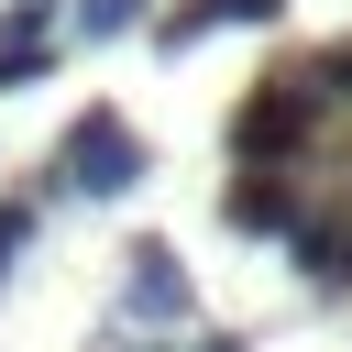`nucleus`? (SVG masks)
<instances>
[{"mask_svg":"<svg viewBox=\"0 0 352 352\" xmlns=\"http://www.w3.org/2000/svg\"><path fill=\"white\" fill-rule=\"evenodd\" d=\"M308 132H319V88H308V66H297V77L253 88V99L231 110V165H297Z\"/></svg>","mask_w":352,"mask_h":352,"instance_id":"f257e3e1","label":"nucleus"},{"mask_svg":"<svg viewBox=\"0 0 352 352\" xmlns=\"http://www.w3.org/2000/svg\"><path fill=\"white\" fill-rule=\"evenodd\" d=\"M55 176H66V187H88V198H121V187H143V132H132L121 110H88V121H66Z\"/></svg>","mask_w":352,"mask_h":352,"instance_id":"f03ea898","label":"nucleus"},{"mask_svg":"<svg viewBox=\"0 0 352 352\" xmlns=\"http://www.w3.org/2000/svg\"><path fill=\"white\" fill-rule=\"evenodd\" d=\"M220 220H231L242 242H286V231H297V187H286V165H231Z\"/></svg>","mask_w":352,"mask_h":352,"instance_id":"7ed1b4c3","label":"nucleus"},{"mask_svg":"<svg viewBox=\"0 0 352 352\" xmlns=\"http://www.w3.org/2000/svg\"><path fill=\"white\" fill-rule=\"evenodd\" d=\"M55 66V11L44 0H0V88H33Z\"/></svg>","mask_w":352,"mask_h":352,"instance_id":"20e7f679","label":"nucleus"},{"mask_svg":"<svg viewBox=\"0 0 352 352\" xmlns=\"http://www.w3.org/2000/svg\"><path fill=\"white\" fill-rule=\"evenodd\" d=\"M286 0H176L165 22H154V44L165 55H187V44H209V33H253V22H275Z\"/></svg>","mask_w":352,"mask_h":352,"instance_id":"39448f33","label":"nucleus"},{"mask_svg":"<svg viewBox=\"0 0 352 352\" xmlns=\"http://www.w3.org/2000/svg\"><path fill=\"white\" fill-rule=\"evenodd\" d=\"M121 264H132V286H121V308H132V319H187V275H176V242H132Z\"/></svg>","mask_w":352,"mask_h":352,"instance_id":"423d86ee","label":"nucleus"},{"mask_svg":"<svg viewBox=\"0 0 352 352\" xmlns=\"http://www.w3.org/2000/svg\"><path fill=\"white\" fill-rule=\"evenodd\" d=\"M286 242H297V264H308L319 297H352V220H297Z\"/></svg>","mask_w":352,"mask_h":352,"instance_id":"0eeeda50","label":"nucleus"},{"mask_svg":"<svg viewBox=\"0 0 352 352\" xmlns=\"http://www.w3.org/2000/svg\"><path fill=\"white\" fill-rule=\"evenodd\" d=\"M143 22V0H77V33L88 44H110V33H132Z\"/></svg>","mask_w":352,"mask_h":352,"instance_id":"6e6552de","label":"nucleus"},{"mask_svg":"<svg viewBox=\"0 0 352 352\" xmlns=\"http://www.w3.org/2000/svg\"><path fill=\"white\" fill-rule=\"evenodd\" d=\"M22 242H33V198H0V275L22 264Z\"/></svg>","mask_w":352,"mask_h":352,"instance_id":"1a4fd4ad","label":"nucleus"},{"mask_svg":"<svg viewBox=\"0 0 352 352\" xmlns=\"http://www.w3.org/2000/svg\"><path fill=\"white\" fill-rule=\"evenodd\" d=\"M187 352H242V341H231V330H198V341H187Z\"/></svg>","mask_w":352,"mask_h":352,"instance_id":"9d476101","label":"nucleus"}]
</instances>
